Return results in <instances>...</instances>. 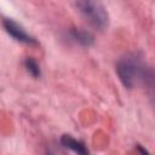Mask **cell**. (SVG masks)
<instances>
[{"mask_svg": "<svg viewBox=\"0 0 155 155\" xmlns=\"http://www.w3.org/2000/svg\"><path fill=\"white\" fill-rule=\"evenodd\" d=\"M137 149H138V151H139V154H140V155H149V153H148L144 148H142L140 145H138V148H137Z\"/></svg>", "mask_w": 155, "mask_h": 155, "instance_id": "7", "label": "cell"}, {"mask_svg": "<svg viewBox=\"0 0 155 155\" xmlns=\"http://www.w3.org/2000/svg\"><path fill=\"white\" fill-rule=\"evenodd\" d=\"M4 28L5 30L17 41L19 42H24V44H36L35 39L31 38L30 35H28L24 29L18 25L16 22H13L12 19H5L4 21Z\"/></svg>", "mask_w": 155, "mask_h": 155, "instance_id": "3", "label": "cell"}, {"mask_svg": "<svg viewBox=\"0 0 155 155\" xmlns=\"http://www.w3.org/2000/svg\"><path fill=\"white\" fill-rule=\"evenodd\" d=\"M71 34H73V38L76 40V41H79L80 44H82V45H91L92 44V41H93V38H92V35L90 34V33H87V31H84V30H73L71 31Z\"/></svg>", "mask_w": 155, "mask_h": 155, "instance_id": "5", "label": "cell"}, {"mask_svg": "<svg viewBox=\"0 0 155 155\" xmlns=\"http://www.w3.org/2000/svg\"><path fill=\"white\" fill-rule=\"evenodd\" d=\"M24 64H25L27 70H28L34 78L40 76V68H39V64L36 63V61H34L33 58H27L25 62H24Z\"/></svg>", "mask_w": 155, "mask_h": 155, "instance_id": "6", "label": "cell"}, {"mask_svg": "<svg viewBox=\"0 0 155 155\" xmlns=\"http://www.w3.org/2000/svg\"><path fill=\"white\" fill-rule=\"evenodd\" d=\"M116 71L121 82L128 88L134 87L140 81L145 80L147 76L145 67L143 65L140 58L134 54H127L121 58L116 65Z\"/></svg>", "mask_w": 155, "mask_h": 155, "instance_id": "1", "label": "cell"}, {"mask_svg": "<svg viewBox=\"0 0 155 155\" xmlns=\"http://www.w3.org/2000/svg\"><path fill=\"white\" fill-rule=\"evenodd\" d=\"M47 155H52V154H47Z\"/></svg>", "mask_w": 155, "mask_h": 155, "instance_id": "8", "label": "cell"}, {"mask_svg": "<svg viewBox=\"0 0 155 155\" xmlns=\"http://www.w3.org/2000/svg\"><path fill=\"white\" fill-rule=\"evenodd\" d=\"M76 5L82 12V15L88 19V22L96 28L103 29L108 25V13L101 2L79 1Z\"/></svg>", "mask_w": 155, "mask_h": 155, "instance_id": "2", "label": "cell"}, {"mask_svg": "<svg viewBox=\"0 0 155 155\" xmlns=\"http://www.w3.org/2000/svg\"><path fill=\"white\" fill-rule=\"evenodd\" d=\"M61 143L64 148H68V149L73 150L76 155H88V149L86 148V145L82 142L74 139L69 134H64L61 138Z\"/></svg>", "mask_w": 155, "mask_h": 155, "instance_id": "4", "label": "cell"}]
</instances>
